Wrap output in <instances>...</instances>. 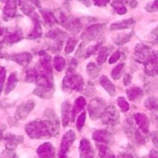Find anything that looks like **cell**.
<instances>
[{
	"mask_svg": "<svg viewBox=\"0 0 158 158\" xmlns=\"http://www.w3.org/2000/svg\"><path fill=\"white\" fill-rule=\"evenodd\" d=\"M144 64L145 71L148 75H158V51H152Z\"/></svg>",
	"mask_w": 158,
	"mask_h": 158,
	"instance_id": "1",
	"label": "cell"
},
{
	"mask_svg": "<svg viewBox=\"0 0 158 158\" xmlns=\"http://www.w3.org/2000/svg\"><path fill=\"white\" fill-rule=\"evenodd\" d=\"M103 25H94L88 27L84 33V36L88 40H96L101 37L105 29Z\"/></svg>",
	"mask_w": 158,
	"mask_h": 158,
	"instance_id": "2",
	"label": "cell"
},
{
	"mask_svg": "<svg viewBox=\"0 0 158 158\" xmlns=\"http://www.w3.org/2000/svg\"><path fill=\"white\" fill-rule=\"evenodd\" d=\"M152 50L143 44H138L135 49V59L139 62L144 64Z\"/></svg>",
	"mask_w": 158,
	"mask_h": 158,
	"instance_id": "3",
	"label": "cell"
},
{
	"mask_svg": "<svg viewBox=\"0 0 158 158\" xmlns=\"http://www.w3.org/2000/svg\"><path fill=\"white\" fill-rule=\"evenodd\" d=\"M34 107V103L31 101H28L27 103L20 106L16 112V117L18 119L25 118L28 113L33 109Z\"/></svg>",
	"mask_w": 158,
	"mask_h": 158,
	"instance_id": "4",
	"label": "cell"
},
{
	"mask_svg": "<svg viewBox=\"0 0 158 158\" xmlns=\"http://www.w3.org/2000/svg\"><path fill=\"white\" fill-rule=\"evenodd\" d=\"M135 20L131 19H124L120 21H117L114 23H113L110 25V30H122V29H126L129 28L133 27L135 24Z\"/></svg>",
	"mask_w": 158,
	"mask_h": 158,
	"instance_id": "5",
	"label": "cell"
},
{
	"mask_svg": "<svg viewBox=\"0 0 158 158\" xmlns=\"http://www.w3.org/2000/svg\"><path fill=\"white\" fill-rule=\"evenodd\" d=\"M138 123V125L139 126L140 128L144 132L147 133L149 130V120L146 115L142 114H139L136 115L135 118Z\"/></svg>",
	"mask_w": 158,
	"mask_h": 158,
	"instance_id": "6",
	"label": "cell"
},
{
	"mask_svg": "<svg viewBox=\"0 0 158 158\" xmlns=\"http://www.w3.org/2000/svg\"><path fill=\"white\" fill-rule=\"evenodd\" d=\"M100 81L102 86L105 88V89L109 93L110 96H114L115 94V86L106 76H102L101 78Z\"/></svg>",
	"mask_w": 158,
	"mask_h": 158,
	"instance_id": "7",
	"label": "cell"
},
{
	"mask_svg": "<svg viewBox=\"0 0 158 158\" xmlns=\"http://www.w3.org/2000/svg\"><path fill=\"white\" fill-rule=\"evenodd\" d=\"M14 59L15 61L22 65H27L31 59V55L29 53H21L14 56Z\"/></svg>",
	"mask_w": 158,
	"mask_h": 158,
	"instance_id": "8",
	"label": "cell"
},
{
	"mask_svg": "<svg viewBox=\"0 0 158 158\" xmlns=\"http://www.w3.org/2000/svg\"><path fill=\"white\" fill-rule=\"evenodd\" d=\"M145 107L152 110H158V99L154 97L148 98L145 101Z\"/></svg>",
	"mask_w": 158,
	"mask_h": 158,
	"instance_id": "9",
	"label": "cell"
},
{
	"mask_svg": "<svg viewBox=\"0 0 158 158\" xmlns=\"http://www.w3.org/2000/svg\"><path fill=\"white\" fill-rule=\"evenodd\" d=\"M131 36V33H125V34H118V35L117 36L115 37L114 41L119 45L123 44L125 43H127L130 38Z\"/></svg>",
	"mask_w": 158,
	"mask_h": 158,
	"instance_id": "10",
	"label": "cell"
},
{
	"mask_svg": "<svg viewBox=\"0 0 158 158\" xmlns=\"http://www.w3.org/2000/svg\"><path fill=\"white\" fill-rule=\"evenodd\" d=\"M87 72L88 75L92 78L96 77L99 73V69L94 63H89L87 66Z\"/></svg>",
	"mask_w": 158,
	"mask_h": 158,
	"instance_id": "11",
	"label": "cell"
},
{
	"mask_svg": "<svg viewBox=\"0 0 158 158\" xmlns=\"http://www.w3.org/2000/svg\"><path fill=\"white\" fill-rule=\"evenodd\" d=\"M22 34L20 33V31H16L6 35L4 37V40L7 43H14L20 40Z\"/></svg>",
	"mask_w": 158,
	"mask_h": 158,
	"instance_id": "12",
	"label": "cell"
},
{
	"mask_svg": "<svg viewBox=\"0 0 158 158\" xmlns=\"http://www.w3.org/2000/svg\"><path fill=\"white\" fill-rule=\"evenodd\" d=\"M112 5L118 14H125L127 12V9L123 5V2L120 0L115 1L114 2H112Z\"/></svg>",
	"mask_w": 158,
	"mask_h": 158,
	"instance_id": "13",
	"label": "cell"
},
{
	"mask_svg": "<svg viewBox=\"0 0 158 158\" xmlns=\"http://www.w3.org/2000/svg\"><path fill=\"white\" fill-rule=\"evenodd\" d=\"M128 96L131 100L135 99L137 97L143 94L142 90L139 88H132L127 91Z\"/></svg>",
	"mask_w": 158,
	"mask_h": 158,
	"instance_id": "14",
	"label": "cell"
},
{
	"mask_svg": "<svg viewBox=\"0 0 158 158\" xmlns=\"http://www.w3.org/2000/svg\"><path fill=\"white\" fill-rule=\"evenodd\" d=\"M107 49L106 48H102L100 49L99 52V55L97 59L98 63L99 64H102L104 62L107 57Z\"/></svg>",
	"mask_w": 158,
	"mask_h": 158,
	"instance_id": "15",
	"label": "cell"
},
{
	"mask_svg": "<svg viewBox=\"0 0 158 158\" xmlns=\"http://www.w3.org/2000/svg\"><path fill=\"white\" fill-rule=\"evenodd\" d=\"M124 64H120L118 65H117L112 70V76L114 78H115V80L119 78L121 76V73L122 72V69L123 68Z\"/></svg>",
	"mask_w": 158,
	"mask_h": 158,
	"instance_id": "16",
	"label": "cell"
},
{
	"mask_svg": "<svg viewBox=\"0 0 158 158\" xmlns=\"http://www.w3.org/2000/svg\"><path fill=\"white\" fill-rule=\"evenodd\" d=\"M41 28L40 23L36 20H35V28L33 31V32L30 34V36L33 38H37L41 36Z\"/></svg>",
	"mask_w": 158,
	"mask_h": 158,
	"instance_id": "17",
	"label": "cell"
},
{
	"mask_svg": "<svg viewBox=\"0 0 158 158\" xmlns=\"http://www.w3.org/2000/svg\"><path fill=\"white\" fill-rule=\"evenodd\" d=\"M77 43V40H75L73 38H70L68 41V42L67 43V45H66V47H65V52L67 53H68V54L72 52L73 51V49H74Z\"/></svg>",
	"mask_w": 158,
	"mask_h": 158,
	"instance_id": "18",
	"label": "cell"
},
{
	"mask_svg": "<svg viewBox=\"0 0 158 158\" xmlns=\"http://www.w3.org/2000/svg\"><path fill=\"white\" fill-rule=\"evenodd\" d=\"M5 12L6 14L10 17L13 16L15 13V4H14V2L12 1L10 3V4H8L6 8H4Z\"/></svg>",
	"mask_w": 158,
	"mask_h": 158,
	"instance_id": "19",
	"label": "cell"
},
{
	"mask_svg": "<svg viewBox=\"0 0 158 158\" xmlns=\"http://www.w3.org/2000/svg\"><path fill=\"white\" fill-rule=\"evenodd\" d=\"M146 10L149 12H158V0L148 4L146 7Z\"/></svg>",
	"mask_w": 158,
	"mask_h": 158,
	"instance_id": "20",
	"label": "cell"
},
{
	"mask_svg": "<svg viewBox=\"0 0 158 158\" xmlns=\"http://www.w3.org/2000/svg\"><path fill=\"white\" fill-rule=\"evenodd\" d=\"M54 64L57 70H61L65 65V61L64 59L60 56H57L54 59Z\"/></svg>",
	"mask_w": 158,
	"mask_h": 158,
	"instance_id": "21",
	"label": "cell"
},
{
	"mask_svg": "<svg viewBox=\"0 0 158 158\" xmlns=\"http://www.w3.org/2000/svg\"><path fill=\"white\" fill-rule=\"evenodd\" d=\"M16 79H17L16 78V75L14 73H12V75L9 77L7 86H9V85H10V86L7 87V89H9V91H10V90L12 89V88L15 86Z\"/></svg>",
	"mask_w": 158,
	"mask_h": 158,
	"instance_id": "22",
	"label": "cell"
},
{
	"mask_svg": "<svg viewBox=\"0 0 158 158\" xmlns=\"http://www.w3.org/2000/svg\"><path fill=\"white\" fill-rule=\"evenodd\" d=\"M43 15L49 23H54L56 22L55 18L53 16V15L49 12H44V13H43Z\"/></svg>",
	"mask_w": 158,
	"mask_h": 158,
	"instance_id": "23",
	"label": "cell"
},
{
	"mask_svg": "<svg viewBox=\"0 0 158 158\" xmlns=\"http://www.w3.org/2000/svg\"><path fill=\"white\" fill-rule=\"evenodd\" d=\"M151 36L152 38L153 41L155 43L158 44V26L152 31L151 33Z\"/></svg>",
	"mask_w": 158,
	"mask_h": 158,
	"instance_id": "24",
	"label": "cell"
},
{
	"mask_svg": "<svg viewBox=\"0 0 158 158\" xmlns=\"http://www.w3.org/2000/svg\"><path fill=\"white\" fill-rule=\"evenodd\" d=\"M151 138L155 147L158 149V132L153 131L151 134Z\"/></svg>",
	"mask_w": 158,
	"mask_h": 158,
	"instance_id": "25",
	"label": "cell"
},
{
	"mask_svg": "<svg viewBox=\"0 0 158 158\" xmlns=\"http://www.w3.org/2000/svg\"><path fill=\"white\" fill-rule=\"evenodd\" d=\"M119 57H120V53H119V52H118V51L115 52L111 56V57H110V59H109V63L112 64V63H114V62H116V61L118 59Z\"/></svg>",
	"mask_w": 158,
	"mask_h": 158,
	"instance_id": "26",
	"label": "cell"
},
{
	"mask_svg": "<svg viewBox=\"0 0 158 158\" xmlns=\"http://www.w3.org/2000/svg\"><path fill=\"white\" fill-rule=\"evenodd\" d=\"M109 0H93V1H94V2L99 5H105L107 2H109Z\"/></svg>",
	"mask_w": 158,
	"mask_h": 158,
	"instance_id": "27",
	"label": "cell"
},
{
	"mask_svg": "<svg viewBox=\"0 0 158 158\" xmlns=\"http://www.w3.org/2000/svg\"><path fill=\"white\" fill-rule=\"evenodd\" d=\"M131 81V77L128 75H126L124 78V83L125 85H129Z\"/></svg>",
	"mask_w": 158,
	"mask_h": 158,
	"instance_id": "28",
	"label": "cell"
},
{
	"mask_svg": "<svg viewBox=\"0 0 158 158\" xmlns=\"http://www.w3.org/2000/svg\"><path fill=\"white\" fill-rule=\"evenodd\" d=\"M150 153V158H158V152L156 151L152 150Z\"/></svg>",
	"mask_w": 158,
	"mask_h": 158,
	"instance_id": "29",
	"label": "cell"
},
{
	"mask_svg": "<svg viewBox=\"0 0 158 158\" xmlns=\"http://www.w3.org/2000/svg\"><path fill=\"white\" fill-rule=\"evenodd\" d=\"M120 158H132V157H131V156H130V155L125 154V155H123V156H122V157H120Z\"/></svg>",
	"mask_w": 158,
	"mask_h": 158,
	"instance_id": "30",
	"label": "cell"
},
{
	"mask_svg": "<svg viewBox=\"0 0 158 158\" xmlns=\"http://www.w3.org/2000/svg\"><path fill=\"white\" fill-rule=\"evenodd\" d=\"M155 119H156V121L157 125V126H158V117H156Z\"/></svg>",
	"mask_w": 158,
	"mask_h": 158,
	"instance_id": "31",
	"label": "cell"
}]
</instances>
